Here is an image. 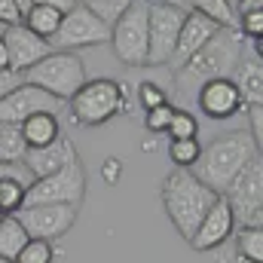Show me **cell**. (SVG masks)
Instances as JSON below:
<instances>
[{
    "label": "cell",
    "instance_id": "cell-36",
    "mask_svg": "<svg viewBox=\"0 0 263 263\" xmlns=\"http://www.w3.org/2000/svg\"><path fill=\"white\" fill-rule=\"evenodd\" d=\"M257 9H263V0H236V6H233V12H236V15L257 12Z\"/></svg>",
    "mask_w": 263,
    "mask_h": 263
},
{
    "label": "cell",
    "instance_id": "cell-38",
    "mask_svg": "<svg viewBox=\"0 0 263 263\" xmlns=\"http://www.w3.org/2000/svg\"><path fill=\"white\" fill-rule=\"evenodd\" d=\"M0 70H9V59H6V49H3V43H0Z\"/></svg>",
    "mask_w": 263,
    "mask_h": 263
},
{
    "label": "cell",
    "instance_id": "cell-6",
    "mask_svg": "<svg viewBox=\"0 0 263 263\" xmlns=\"http://www.w3.org/2000/svg\"><path fill=\"white\" fill-rule=\"evenodd\" d=\"M22 77H25V83L40 86L52 98L67 101L86 83V67H83L77 52H59V49H52L46 59H40L37 65H31Z\"/></svg>",
    "mask_w": 263,
    "mask_h": 263
},
{
    "label": "cell",
    "instance_id": "cell-22",
    "mask_svg": "<svg viewBox=\"0 0 263 263\" xmlns=\"http://www.w3.org/2000/svg\"><path fill=\"white\" fill-rule=\"evenodd\" d=\"M233 236H236V257H239V263H263L260 227H242Z\"/></svg>",
    "mask_w": 263,
    "mask_h": 263
},
{
    "label": "cell",
    "instance_id": "cell-1",
    "mask_svg": "<svg viewBox=\"0 0 263 263\" xmlns=\"http://www.w3.org/2000/svg\"><path fill=\"white\" fill-rule=\"evenodd\" d=\"M260 153V147L254 144L251 132H227L220 138H214L208 147L199 150V159L193 162V175L205 187H211L214 193H223L227 184Z\"/></svg>",
    "mask_w": 263,
    "mask_h": 263
},
{
    "label": "cell",
    "instance_id": "cell-24",
    "mask_svg": "<svg viewBox=\"0 0 263 263\" xmlns=\"http://www.w3.org/2000/svg\"><path fill=\"white\" fill-rule=\"evenodd\" d=\"M25 150H28V144H25V138H22L18 123H0V159H3V162L22 159Z\"/></svg>",
    "mask_w": 263,
    "mask_h": 263
},
{
    "label": "cell",
    "instance_id": "cell-29",
    "mask_svg": "<svg viewBox=\"0 0 263 263\" xmlns=\"http://www.w3.org/2000/svg\"><path fill=\"white\" fill-rule=\"evenodd\" d=\"M168 98H165V89L159 86V83H153V80H144V83H138V104L144 107V110H153V107H159V104H165Z\"/></svg>",
    "mask_w": 263,
    "mask_h": 263
},
{
    "label": "cell",
    "instance_id": "cell-42",
    "mask_svg": "<svg viewBox=\"0 0 263 263\" xmlns=\"http://www.w3.org/2000/svg\"><path fill=\"white\" fill-rule=\"evenodd\" d=\"M0 263H12V260H0Z\"/></svg>",
    "mask_w": 263,
    "mask_h": 263
},
{
    "label": "cell",
    "instance_id": "cell-19",
    "mask_svg": "<svg viewBox=\"0 0 263 263\" xmlns=\"http://www.w3.org/2000/svg\"><path fill=\"white\" fill-rule=\"evenodd\" d=\"M22 138L28 147H46L52 141L62 138V126H59V114H49V110H40L34 117H28L25 123H18Z\"/></svg>",
    "mask_w": 263,
    "mask_h": 263
},
{
    "label": "cell",
    "instance_id": "cell-2",
    "mask_svg": "<svg viewBox=\"0 0 263 263\" xmlns=\"http://www.w3.org/2000/svg\"><path fill=\"white\" fill-rule=\"evenodd\" d=\"M220 193H214L211 187H205L190 168H175L165 184H162V205H165V214L172 220V227L190 239L196 233L199 220L205 217V211L214 205V199Z\"/></svg>",
    "mask_w": 263,
    "mask_h": 263
},
{
    "label": "cell",
    "instance_id": "cell-4",
    "mask_svg": "<svg viewBox=\"0 0 263 263\" xmlns=\"http://www.w3.org/2000/svg\"><path fill=\"white\" fill-rule=\"evenodd\" d=\"M67 107H70V120L77 126L95 129V126L110 123L120 114V80H110V77L86 80L67 98Z\"/></svg>",
    "mask_w": 263,
    "mask_h": 263
},
{
    "label": "cell",
    "instance_id": "cell-21",
    "mask_svg": "<svg viewBox=\"0 0 263 263\" xmlns=\"http://www.w3.org/2000/svg\"><path fill=\"white\" fill-rule=\"evenodd\" d=\"M25 242H28V233L15 220V214H3V220H0V260H15V254L25 248Z\"/></svg>",
    "mask_w": 263,
    "mask_h": 263
},
{
    "label": "cell",
    "instance_id": "cell-12",
    "mask_svg": "<svg viewBox=\"0 0 263 263\" xmlns=\"http://www.w3.org/2000/svg\"><path fill=\"white\" fill-rule=\"evenodd\" d=\"M62 101L52 98L49 92H43L40 86H31V83H22L15 86L12 92H6L0 98V123H25L28 117L40 114V110H49V114H59Z\"/></svg>",
    "mask_w": 263,
    "mask_h": 263
},
{
    "label": "cell",
    "instance_id": "cell-16",
    "mask_svg": "<svg viewBox=\"0 0 263 263\" xmlns=\"http://www.w3.org/2000/svg\"><path fill=\"white\" fill-rule=\"evenodd\" d=\"M220 31V25L217 22H211L208 15H202V12H187L184 15V22H181V31H178V43H175V52H172V59H168V65L175 67H184L193 55H196L199 49L214 37Z\"/></svg>",
    "mask_w": 263,
    "mask_h": 263
},
{
    "label": "cell",
    "instance_id": "cell-15",
    "mask_svg": "<svg viewBox=\"0 0 263 263\" xmlns=\"http://www.w3.org/2000/svg\"><path fill=\"white\" fill-rule=\"evenodd\" d=\"M196 104L208 120H230V117H236L245 107L242 104V95H239V89L233 83V77L205 80L196 89Z\"/></svg>",
    "mask_w": 263,
    "mask_h": 263
},
{
    "label": "cell",
    "instance_id": "cell-9",
    "mask_svg": "<svg viewBox=\"0 0 263 263\" xmlns=\"http://www.w3.org/2000/svg\"><path fill=\"white\" fill-rule=\"evenodd\" d=\"M147 0H132L129 9L110 25L114 55L129 67L147 65Z\"/></svg>",
    "mask_w": 263,
    "mask_h": 263
},
{
    "label": "cell",
    "instance_id": "cell-7",
    "mask_svg": "<svg viewBox=\"0 0 263 263\" xmlns=\"http://www.w3.org/2000/svg\"><path fill=\"white\" fill-rule=\"evenodd\" d=\"M110 40V25H104L92 9H86L80 0L62 12L59 31L49 37V46L59 52H73V49H86V46H98Z\"/></svg>",
    "mask_w": 263,
    "mask_h": 263
},
{
    "label": "cell",
    "instance_id": "cell-41",
    "mask_svg": "<svg viewBox=\"0 0 263 263\" xmlns=\"http://www.w3.org/2000/svg\"><path fill=\"white\" fill-rule=\"evenodd\" d=\"M0 37H3V25H0Z\"/></svg>",
    "mask_w": 263,
    "mask_h": 263
},
{
    "label": "cell",
    "instance_id": "cell-23",
    "mask_svg": "<svg viewBox=\"0 0 263 263\" xmlns=\"http://www.w3.org/2000/svg\"><path fill=\"white\" fill-rule=\"evenodd\" d=\"M190 12H202L211 22H217L220 28H236V12L230 0H181Z\"/></svg>",
    "mask_w": 263,
    "mask_h": 263
},
{
    "label": "cell",
    "instance_id": "cell-10",
    "mask_svg": "<svg viewBox=\"0 0 263 263\" xmlns=\"http://www.w3.org/2000/svg\"><path fill=\"white\" fill-rule=\"evenodd\" d=\"M184 15L187 12L178 3H150L147 6V65H168Z\"/></svg>",
    "mask_w": 263,
    "mask_h": 263
},
{
    "label": "cell",
    "instance_id": "cell-26",
    "mask_svg": "<svg viewBox=\"0 0 263 263\" xmlns=\"http://www.w3.org/2000/svg\"><path fill=\"white\" fill-rule=\"evenodd\" d=\"M52 260H55L52 242H46V239H28L25 248L15 254L12 263H52Z\"/></svg>",
    "mask_w": 263,
    "mask_h": 263
},
{
    "label": "cell",
    "instance_id": "cell-40",
    "mask_svg": "<svg viewBox=\"0 0 263 263\" xmlns=\"http://www.w3.org/2000/svg\"><path fill=\"white\" fill-rule=\"evenodd\" d=\"M153 3H175V0H153Z\"/></svg>",
    "mask_w": 263,
    "mask_h": 263
},
{
    "label": "cell",
    "instance_id": "cell-8",
    "mask_svg": "<svg viewBox=\"0 0 263 263\" xmlns=\"http://www.w3.org/2000/svg\"><path fill=\"white\" fill-rule=\"evenodd\" d=\"M220 196L230 202L236 223L242 227H260L263 220V162L260 153L227 184Z\"/></svg>",
    "mask_w": 263,
    "mask_h": 263
},
{
    "label": "cell",
    "instance_id": "cell-35",
    "mask_svg": "<svg viewBox=\"0 0 263 263\" xmlns=\"http://www.w3.org/2000/svg\"><path fill=\"white\" fill-rule=\"evenodd\" d=\"M248 110H251V126H254L251 138H254V144L260 147V141H263V110L260 107H248Z\"/></svg>",
    "mask_w": 263,
    "mask_h": 263
},
{
    "label": "cell",
    "instance_id": "cell-39",
    "mask_svg": "<svg viewBox=\"0 0 263 263\" xmlns=\"http://www.w3.org/2000/svg\"><path fill=\"white\" fill-rule=\"evenodd\" d=\"M15 6H18V9H22V15H25V12L31 9V0H15Z\"/></svg>",
    "mask_w": 263,
    "mask_h": 263
},
{
    "label": "cell",
    "instance_id": "cell-17",
    "mask_svg": "<svg viewBox=\"0 0 263 263\" xmlns=\"http://www.w3.org/2000/svg\"><path fill=\"white\" fill-rule=\"evenodd\" d=\"M233 83L242 95L245 107H263V65L260 52H242V59L233 67Z\"/></svg>",
    "mask_w": 263,
    "mask_h": 263
},
{
    "label": "cell",
    "instance_id": "cell-28",
    "mask_svg": "<svg viewBox=\"0 0 263 263\" xmlns=\"http://www.w3.org/2000/svg\"><path fill=\"white\" fill-rule=\"evenodd\" d=\"M168 138L172 141H181V138H196L199 132V120L190 114V110H181V107H175V114H172V123H168Z\"/></svg>",
    "mask_w": 263,
    "mask_h": 263
},
{
    "label": "cell",
    "instance_id": "cell-18",
    "mask_svg": "<svg viewBox=\"0 0 263 263\" xmlns=\"http://www.w3.org/2000/svg\"><path fill=\"white\" fill-rule=\"evenodd\" d=\"M70 153H73V144H70V138L62 135L59 141H52V144H46V147H28L25 156H22V162L28 165V172H31L34 181H37V178H46V175L59 172Z\"/></svg>",
    "mask_w": 263,
    "mask_h": 263
},
{
    "label": "cell",
    "instance_id": "cell-33",
    "mask_svg": "<svg viewBox=\"0 0 263 263\" xmlns=\"http://www.w3.org/2000/svg\"><path fill=\"white\" fill-rule=\"evenodd\" d=\"M22 83H25L22 73H15V70H0V98H3L6 92H12L15 86H22Z\"/></svg>",
    "mask_w": 263,
    "mask_h": 263
},
{
    "label": "cell",
    "instance_id": "cell-25",
    "mask_svg": "<svg viewBox=\"0 0 263 263\" xmlns=\"http://www.w3.org/2000/svg\"><path fill=\"white\" fill-rule=\"evenodd\" d=\"M199 138H181V141H172L168 144V159L175 162V168H193V162L199 159Z\"/></svg>",
    "mask_w": 263,
    "mask_h": 263
},
{
    "label": "cell",
    "instance_id": "cell-43",
    "mask_svg": "<svg viewBox=\"0 0 263 263\" xmlns=\"http://www.w3.org/2000/svg\"><path fill=\"white\" fill-rule=\"evenodd\" d=\"M0 220H3V214H0Z\"/></svg>",
    "mask_w": 263,
    "mask_h": 263
},
{
    "label": "cell",
    "instance_id": "cell-34",
    "mask_svg": "<svg viewBox=\"0 0 263 263\" xmlns=\"http://www.w3.org/2000/svg\"><path fill=\"white\" fill-rule=\"evenodd\" d=\"M120 172H123V162H120V159H107V162L101 165V178H104L107 184H117V181H120Z\"/></svg>",
    "mask_w": 263,
    "mask_h": 263
},
{
    "label": "cell",
    "instance_id": "cell-37",
    "mask_svg": "<svg viewBox=\"0 0 263 263\" xmlns=\"http://www.w3.org/2000/svg\"><path fill=\"white\" fill-rule=\"evenodd\" d=\"M31 3H37V6H52V9H59V12H67L77 0H31Z\"/></svg>",
    "mask_w": 263,
    "mask_h": 263
},
{
    "label": "cell",
    "instance_id": "cell-32",
    "mask_svg": "<svg viewBox=\"0 0 263 263\" xmlns=\"http://www.w3.org/2000/svg\"><path fill=\"white\" fill-rule=\"evenodd\" d=\"M22 22V9L15 6V0H0V25L9 28V25H18Z\"/></svg>",
    "mask_w": 263,
    "mask_h": 263
},
{
    "label": "cell",
    "instance_id": "cell-31",
    "mask_svg": "<svg viewBox=\"0 0 263 263\" xmlns=\"http://www.w3.org/2000/svg\"><path fill=\"white\" fill-rule=\"evenodd\" d=\"M0 181H15V184H22V187H31L34 175L28 172V165H25L22 159H12V162H3V159H0Z\"/></svg>",
    "mask_w": 263,
    "mask_h": 263
},
{
    "label": "cell",
    "instance_id": "cell-11",
    "mask_svg": "<svg viewBox=\"0 0 263 263\" xmlns=\"http://www.w3.org/2000/svg\"><path fill=\"white\" fill-rule=\"evenodd\" d=\"M15 220L25 227L28 239L55 242L77 223V205H22Z\"/></svg>",
    "mask_w": 263,
    "mask_h": 263
},
{
    "label": "cell",
    "instance_id": "cell-14",
    "mask_svg": "<svg viewBox=\"0 0 263 263\" xmlns=\"http://www.w3.org/2000/svg\"><path fill=\"white\" fill-rule=\"evenodd\" d=\"M236 233V217H233V208L223 196L214 199V205L205 211V217L199 220L196 233L187 239L193 245V251H214L220 248L227 239H233Z\"/></svg>",
    "mask_w": 263,
    "mask_h": 263
},
{
    "label": "cell",
    "instance_id": "cell-3",
    "mask_svg": "<svg viewBox=\"0 0 263 263\" xmlns=\"http://www.w3.org/2000/svg\"><path fill=\"white\" fill-rule=\"evenodd\" d=\"M242 59V34L236 28H220L196 55L187 62L184 67H178V86L181 92H193L214 77H230L236 62Z\"/></svg>",
    "mask_w": 263,
    "mask_h": 263
},
{
    "label": "cell",
    "instance_id": "cell-5",
    "mask_svg": "<svg viewBox=\"0 0 263 263\" xmlns=\"http://www.w3.org/2000/svg\"><path fill=\"white\" fill-rule=\"evenodd\" d=\"M83 196H86V168L73 150L59 172L31 181V187L25 190V205H77L80 208Z\"/></svg>",
    "mask_w": 263,
    "mask_h": 263
},
{
    "label": "cell",
    "instance_id": "cell-13",
    "mask_svg": "<svg viewBox=\"0 0 263 263\" xmlns=\"http://www.w3.org/2000/svg\"><path fill=\"white\" fill-rule=\"evenodd\" d=\"M0 43H3V49H6L9 70H15V73H25L31 65H37L40 59H46V55L52 52L49 40H43V37L31 34V31H28L22 22H18V25H9V28H3V37H0Z\"/></svg>",
    "mask_w": 263,
    "mask_h": 263
},
{
    "label": "cell",
    "instance_id": "cell-20",
    "mask_svg": "<svg viewBox=\"0 0 263 263\" xmlns=\"http://www.w3.org/2000/svg\"><path fill=\"white\" fill-rule=\"evenodd\" d=\"M59 22H62V12H59V9H52V6H37V3H31V9L22 15V25H25L31 34L43 37V40H49V37L59 31Z\"/></svg>",
    "mask_w": 263,
    "mask_h": 263
},
{
    "label": "cell",
    "instance_id": "cell-27",
    "mask_svg": "<svg viewBox=\"0 0 263 263\" xmlns=\"http://www.w3.org/2000/svg\"><path fill=\"white\" fill-rule=\"evenodd\" d=\"M80 3H83L86 9H92L104 25H114V22L129 9L132 0H80Z\"/></svg>",
    "mask_w": 263,
    "mask_h": 263
},
{
    "label": "cell",
    "instance_id": "cell-30",
    "mask_svg": "<svg viewBox=\"0 0 263 263\" xmlns=\"http://www.w3.org/2000/svg\"><path fill=\"white\" fill-rule=\"evenodd\" d=\"M172 114H175V107L168 101L159 104V107H153V110H144V126H147V132H153V135L165 132L168 123H172Z\"/></svg>",
    "mask_w": 263,
    "mask_h": 263
}]
</instances>
